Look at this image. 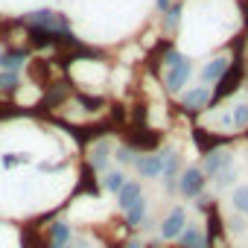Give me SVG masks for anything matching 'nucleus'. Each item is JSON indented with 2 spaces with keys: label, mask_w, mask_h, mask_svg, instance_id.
Here are the masks:
<instances>
[{
  "label": "nucleus",
  "mask_w": 248,
  "mask_h": 248,
  "mask_svg": "<svg viewBox=\"0 0 248 248\" xmlns=\"http://www.w3.org/2000/svg\"><path fill=\"white\" fill-rule=\"evenodd\" d=\"M30 27L35 30H50V32H70L67 30V18L59 15V12H50V9H38V12H30L24 18Z\"/></svg>",
  "instance_id": "nucleus-1"
},
{
  "label": "nucleus",
  "mask_w": 248,
  "mask_h": 248,
  "mask_svg": "<svg viewBox=\"0 0 248 248\" xmlns=\"http://www.w3.org/2000/svg\"><path fill=\"white\" fill-rule=\"evenodd\" d=\"M239 82H242V62H236L233 67L228 64L225 76L219 79V88H216V93L210 96V102H219V99H225L231 91H236V88H239Z\"/></svg>",
  "instance_id": "nucleus-2"
},
{
  "label": "nucleus",
  "mask_w": 248,
  "mask_h": 248,
  "mask_svg": "<svg viewBox=\"0 0 248 248\" xmlns=\"http://www.w3.org/2000/svg\"><path fill=\"white\" fill-rule=\"evenodd\" d=\"M190 73H193V64H190L187 59H181L178 64L170 67V73H167V88H170V91H181L184 82L190 79Z\"/></svg>",
  "instance_id": "nucleus-3"
},
{
  "label": "nucleus",
  "mask_w": 248,
  "mask_h": 248,
  "mask_svg": "<svg viewBox=\"0 0 248 248\" xmlns=\"http://www.w3.org/2000/svg\"><path fill=\"white\" fill-rule=\"evenodd\" d=\"M184 210L181 207H175L167 219H164V225H161V236L164 239H175V236H181V231H184Z\"/></svg>",
  "instance_id": "nucleus-4"
},
{
  "label": "nucleus",
  "mask_w": 248,
  "mask_h": 248,
  "mask_svg": "<svg viewBox=\"0 0 248 248\" xmlns=\"http://www.w3.org/2000/svg\"><path fill=\"white\" fill-rule=\"evenodd\" d=\"M207 102H210V88H207V85H199V88H193V91H187V93L181 96V105L190 108V111H199V108H204Z\"/></svg>",
  "instance_id": "nucleus-5"
},
{
  "label": "nucleus",
  "mask_w": 248,
  "mask_h": 248,
  "mask_svg": "<svg viewBox=\"0 0 248 248\" xmlns=\"http://www.w3.org/2000/svg\"><path fill=\"white\" fill-rule=\"evenodd\" d=\"M228 167H231V152H228V149H216V152H210L207 161H204V172H207V175H219V172L228 170Z\"/></svg>",
  "instance_id": "nucleus-6"
},
{
  "label": "nucleus",
  "mask_w": 248,
  "mask_h": 248,
  "mask_svg": "<svg viewBox=\"0 0 248 248\" xmlns=\"http://www.w3.org/2000/svg\"><path fill=\"white\" fill-rule=\"evenodd\" d=\"M204 187V172L202 170H187L184 178H181V193L184 196H199Z\"/></svg>",
  "instance_id": "nucleus-7"
},
{
  "label": "nucleus",
  "mask_w": 248,
  "mask_h": 248,
  "mask_svg": "<svg viewBox=\"0 0 248 248\" xmlns=\"http://www.w3.org/2000/svg\"><path fill=\"white\" fill-rule=\"evenodd\" d=\"M24 59H27V50H6L3 56H0V67L9 70V73H18Z\"/></svg>",
  "instance_id": "nucleus-8"
},
{
  "label": "nucleus",
  "mask_w": 248,
  "mask_h": 248,
  "mask_svg": "<svg viewBox=\"0 0 248 248\" xmlns=\"http://www.w3.org/2000/svg\"><path fill=\"white\" fill-rule=\"evenodd\" d=\"M138 199H140V184H135V181H132V184H123L120 193H117V202H120L123 210H129Z\"/></svg>",
  "instance_id": "nucleus-9"
},
{
  "label": "nucleus",
  "mask_w": 248,
  "mask_h": 248,
  "mask_svg": "<svg viewBox=\"0 0 248 248\" xmlns=\"http://www.w3.org/2000/svg\"><path fill=\"white\" fill-rule=\"evenodd\" d=\"M138 170H140L143 178H155V175H161V155H143V158L138 161Z\"/></svg>",
  "instance_id": "nucleus-10"
},
{
  "label": "nucleus",
  "mask_w": 248,
  "mask_h": 248,
  "mask_svg": "<svg viewBox=\"0 0 248 248\" xmlns=\"http://www.w3.org/2000/svg\"><path fill=\"white\" fill-rule=\"evenodd\" d=\"M225 70H228V59H213V62L202 70V79H204V82H219V79L225 76Z\"/></svg>",
  "instance_id": "nucleus-11"
},
{
  "label": "nucleus",
  "mask_w": 248,
  "mask_h": 248,
  "mask_svg": "<svg viewBox=\"0 0 248 248\" xmlns=\"http://www.w3.org/2000/svg\"><path fill=\"white\" fill-rule=\"evenodd\" d=\"M181 242H184V248H207L204 233H202V231H196V228L181 231Z\"/></svg>",
  "instance_id": "nucleus-12"
},
{
  "label": "nucleus",
  "mask_w": 248,
  "mask_h": 248,
  "mask_svg": "<svg viewBox=\"0 0 248 248\" xmlns=\"http://www.w3.org/2000/svg\"><path fill=\"white\" fill-rule=\"evenodd\" d=\"M175 170H178V155H175V152H164V155H161V172H164V178H167L170 184H172Z\"/></svg>",
  "instance_id": "nucleus-13"
},
{
  "label": "nucleus",
  "mask_w": 248,
  "mask_h": 248,
  "mask_svg": "<svg viewBox=\"0 0 248 248\" xmlns=\"http://www.w3.org/2000/svg\"><path fill=\"white\" fill-rule=\"evenodd\" d=\"M143 216H146V202H143V196H140V199L126 210V219H129V225H140Z\"/></svg>",
  "instance_id": "nucleus-14"
},
{
  "label": "nucleus",
  "mask_w": 248,
  "mask_h": 248,
  "mask_svg": "<svg viewBox=\"0 0 248 248\" xmlns=\"http://www.w3.org/2000/svg\"><path fill=\"white\" fill-rule=\"evenodd\" d=\"M91 164H93V170H105V164H108V143H105V140L93 146V155H91Z\"/></svg>",
  "instance_id": "nucleus-15"
},
{
  "label": "nucleus",
  "mask_w": 248,
  "mask_h": 248,
  "mask_svg": "<svg viewBox=\"0 0 248 248\" xmlns=\"http://www.w3.org/2000/svg\"><path fill=\"white\" fill-rule=\"evenodd\" d=\"M15 88H18V73L0 70V91H3V93H12Z\"/></svg>",
  "instance_id": "nucleus-16"
},
{
  "label": "nucleus",
  "mask_w": 248,
  "mask_h": 248,
  "mask_svg": "<svg viewBox=\"0 0 248 248\" xmlns=\"http://www.w3.org/2000/svg\"><path fill=\"white\" fill-rule=\"evenodd\" d=\"M50 233H53V239H56V245H64V242L70 239V228H67L64 222H56V225L50 228Z\"/></svg>",
  "instance_id": "nucleus-17"
},
{
  "label": "nucleus",
  "mask_w": 248,
  "mask_h": 248,
  "mask_svg": "<svg viewBox=\"0 0 248 248\" xmlns=\"http://www.w3.org/2000/svg\"><path fill=\"white\" fill-rule=\"evenodd\" d=\"M233 207L239 213H248V187H236L233 190Z\"/></svg>",
  "instance_id": "nucleus-18"
},
{
  "label": "nucleus",
  "mask_w": 248,
  "mask_h": 248,
  "mask_svg": "<svg viewBox=\"0 0 248 248\" xmlns=\"http://www.w3.org/2000/svg\"><path fill=\"white\" fill-rule=\"evenodd\" d=\"M123 184H126V175H123V172H108V175H105V190L120 193Z\"/></svg>",
  "instance_id": "nucleus-19"
},
{
  "label": "nucleus",
  "mask_w": 248,
  "mask_h": 248,
  "mask_svg": "<svg viewBox=\"0 0 248 248\" xmlns=\"http://www.w3.org/2000/svg\"><path fill=\"white\" fill-rule=\"evenodd\" d=\"M231 123L236 129H242V126H248V105H239L236 111H233V117H231Z\"/></svg>",
  "instance_id": "nucleus-20"
},
{
  "label": "nucleus",
  "mask_w": 248,
  "mask_h": 248,
  "mask_svg": "<svg viewBox=\"0 0 248 248\" xmlns=\"http://www.w3.org/2000/svg\"><path fill=\"white\" fill-rule=\"evenodd\" d=\"M178 15H181V6H170L167 9V30H172L178 24Z\"/></svg>",
  "instance_id": "nucleus-21"
},
{
  "label": "nucleus",
  "mask_w": 248,
  "mask_h": 248,
  "mask_svg": "<svg viewBox=\"0 0 248 248\" xmlns=\"http://www.w3.org/2000/svg\"><path fill=\"white\" fill-rule=\"evenodd\" d=\"M117 161H120V164H129V161H135V152L123 146V149H117Z\"/></svg>",
  "instance_id": "nucleus-22"
},
{
  "label": "nucleus",
  "mask_w": 248,
  "mask_h": 248,
  "mask_svg": "<svg viewBox=\"0 0 248 248\" xmlns=\"http://www.w3.org/2000/svg\"><path fill=\"white\" fill-rule=\"evenodd\" d=\"M231 178H233L231 170H222V172H219V184H231Z\"/></svg>",
  "instance_id": "nucleus-23"
},
{
  "label": "nucleus",
  "mask_w": 248,
  "mask_h": 248,
  "mask_svg": "<svg viewBox=\"0 0 248 248\" xmlns=\"http://www.w3.org/2000/svg\"><path fill=\"white\" fill-rule=\"evenodd\" d=\"M158 9H164V12H167V9H170V0H158Z\"/></svg>",
  "instance_id": "nucleus-24"
},
{
  "label": "nucleus",
  "mask_w": 248,
  "mask_h": 248,
  "mask_svg": "<svg viewBox=\"0 0 248 248\" xmlns=\"http://www.w3.org/2000/svg\"><path fill=\"white\" fill-rule=\"evenodd\" d=\"M53 248H67V245H53Z\"/></svg>",
  "instance_id": "nucleus-25"
}]
</instances>
